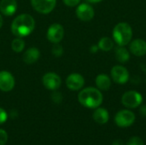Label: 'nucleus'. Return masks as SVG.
<instances>
[{
	"label": "nucleus",
	"instance_id": "c85d7f7f",
	"mask_svg": "<svg viewBox=\"0 0 146 145\" xmlns=\"http://www.w3.org/2000/svg\"><path fill=\"white\" fill-rule=\"evenodd\" d=\"M86 1L88 3H98L102 2L103 0H86Z\"/></svg>",
	"mask_w": 146,
	"mask_h": 145
},
{
	"label": "nucleus",
	"instance_id": "f3484780",
	"mask_svg": "<svg viewBox=\"0 0 146 145\" xmlns=\"http://www.w3.org/2000/svg\"><path fill=\"white\" fill-rule=\"evenodd\" d=\"M93 120L101 125H104L105 123H107L109 121L110 119V115L107 109H104V108H97L96 110L93 113Z\"/></svg>",
	"mask_w": 146,
	"mask_h": 145
},
{
	"label": "nucleus",
	"instance_id": "412c9836",
	"mask_svg": "<svg viewBox=\"0 0 146 145\" xmlns=\"http://www.w3.org/2000/svg\"><path fill=\"white\" fill-rule=\"evenodd\" d=\"M52 55L56 57H60L62 56L63 54V48L62 45H60L58 43L57 44H55V45L52 47Z\"/></svg>",
	"mask_w": 146,
	"mask_h": 145
},
{
	"label": "nucleus",
	"instance_id": "7ed1b4c3",
	"mask_svg": "<svg viewBox=\"0 0 146 145\" xmlns=\"http://www.w3.org/2000/svg\"><path fill=\"white\" fill-rule=\"evenodd\" d=\"M113 39L120 46L128 44L133 38V29L127 22L118 23L113 29Z\"/></svg>",
	"mask_w": 146,
	"mask_h": 145
},
{
	"label": "nucleus",
	"instance_id": "ddd939ff",
	"mask_svg": "<svg viewBox=\"0 0 146 145\" xmlns=\"http://www.w3.org/2000/svg\"><path fill=\"white\" fill-rule=\"evenodd\" d=\"M129 50L136 56H144L146 55V42L144 39L137 38L133 40L129 45Z\"/></svg>",
	"mask_w": 146,
	"mask_h": 145
},
{
	"label": "nucleus",
	"instance_id": "6e6552de",
	"mask_svg": "<svg viewBox=\"0 0 146 145\" xmlns=\"http://www.w3.org/2000/svg\"><path fill=\"white\" fill-rule=\"evenodd\" d=\"M33 8L41 14H49L56 7V0H31Z\"/></svg>",
	"mask_w": 146,
	"mask_h": 145
},
{
	"label": "nucleus",
	"instance_id": "4468645a",
	"mask_svg": "<svg viewBox=\"0 0 146 145\" xmlns=\"http://www.w3.org/2000/svg\"><path fill=\"white\" fill-rule=\"evenodd\" d=\"M17 9L16 0H1L0 1V11L6 16L13 15Z\"/></svg>",
	"mask_w": 146,
	"mask_h": 145
},
{
	"label": "nucleus",
	"instance_id": "393cba45",
	"mask_svg": "<svg viewBox=\"0 0 146 145\" xmlns=\"http://www.w3.org/2000/svg\"><path fill=\"white\" fill-rule=\"evenodd\" d=\"M7 118H8V115L6 111L3 109L0 108V125L3 124L7 121Z\"/></svg>",
	"mask_w": 146,
	"mask_h": 145
},
{
	"label": "nucleus",
	"instance_id": "bb28decb",
	"mask_svg": "<svg viewBox=\"0 0 146 145\" xmlns=\"http://www.w3.org/2000/svg\"><path fill=\"white\" fill-rule=\"evenodd\" d=\"M139 112H140V114H141L143 116H146V105H143V106L140 108Z\"/></svg>",
	"mask_w": 146,
	"mask_h": 145
},
{
	"label": "nucleus",
	"instance_id": "5701e85b",
	"mask_svg": "<svg viewBox=\"0 0 146 145\" xmlns=\"http://www.w3.org/2000/svg\"><path fill=\"white\" fill-rule=\"evenodd\" d=\"M8 141V134L4 130L0 129V145H5Z\"/></svg>",
	"mask_w": 146,
	"mask_h": 145
},
{
	"label": "nucleus",
	"instance_id": "f03ea898",
	"mask_svg": "<svg viewBox=\"0 0 146 145\" xmlns=\"http://www.w3.org/2000/svg\"><path fill=\"white\" fill-rule=\"evenodd\" d=\"M78 100L80 103L86 108L97 109L102 104L104 97L100 90L98 88L87 87L79 93Z\"/></svg>",
	"mask_w": 146,
	"mask_h": 145
},
{
	"label": "nucleus",
	"instance_id": "b1692460",
	"mask_svg": "<svg viewBox=\"0 0 146 145\" xmlns=\"http://www.w3.org/2000/svg\"><path fill=\"white\" fill-rule=\"evenodd\" d=\"M51 98H52L53 102L56 103H60L62 101V94L60 92H57V91L53 92V94L51 95Z\"/></svg>",
	"mask_w": 146,
	"mask_h": 145
},
{
	"label": "nucleus",
	"instance_id": "7c9ffc66",
	"mask_svg": "<svg viewBox=\"0 0 146 145\" xmlns=\"http://www.w3.org/2000/svg\"><path fill=\"white\" fill-rule=\"evenodd\" d=\"M2 26H3V17H2V15H0V28L2 27Z\"/></svg>",
	"mask_w": 146,
	"mask_h": 145
},
{
	"label": "nucleus",
	"instance_id": "423d86ee",
	"mask_svg": "<svg viewBox=\"0 0 146 145\" xmlns=\"http://www.w3.org/2000/svg\"><path fill=\"white\" fill-rule=\"evenodd\" d=\"M110 76L113 81L116 84L124 85L129 79V72L125 67L116 65L112 68L110 71Z\"/></svg>",
	"mask_w": 146,
	"mask_h": 145
},
{
	"label": "nucleus",
	"instance_id": "9b49d317",
	"mask_svg": "<svg viewBox=\"0 0 146 145\" xmlns=\"http://www.w3.org/2000/svg\"><path fill=\"white\" fill-rule=\"evenodd\" d=\"M85 84L84 77L80 73H71L68 76L66 79L67 87L71 91H79L80 90Z\"/></svg>",
	"mask_w": 146,
	"mask_h": 145
},
{
	"label": "nucleus",
	"instance_id": "a211bd4d",
	"mask_svg": "<svg viewBox=\"0 0 146 145\" xmlns=\"http://www.w3.org/2000/svg\"><path fill=\"white\" fill-rule=\"evenodd\" d=\"M115 55L116 60L121 63H127L130 59V53L124 46L118 45L115 50Z\"/></svg>",
	"mask_w": 146,
	"mask_h": 145
},
{
	"label": "nucleus",
	"instance_id": "cd10ccee",
	"mask_svg": "<svg viewBox=\"0 0 146 145\" xmlns=\"http://www.w3.org/2000/svg\"><path fill=\"white\" fill-rule=\"evenodd\" d=\"M112 145H124L123 144V142L121 140V139H117V140H115L113 142Z\"/></svg>",
	"mask_w": 146,
	"mask_h": 145
},
{
	"label": "nucleus",
	"instance_id": "0eeeda50",
	"mask_svg": "<svg viewBox=\"0 0 146 145\" xmlns=\"http://www.w3.org/2000/svg\"><path fill=\"white\" fill-rule=\"evenodd\" d=\"M64 36V29L63 26L58 23H54L50 26L47 30L46 37L48 40L53 44L59 43Z\"/></svg>",
	"mask_w": 146,
	"mask_h": 145
},
{
	"label": "nucleus",
	"instance_id": "20e7f679",
	"mask_svg": "<svg viewBox=\"0 0 146 145\" xmlns=\"http://www.w3.org/2000/svg\"><path fill=\"white\" fill-rule=\"evenodd\" d=\"M142 102V95L136 91H128L125 92L121 97L122 104L128 109H136L141 105Z\"/></svg>",
	"mask_w": 146,
	"mask_h": 145
},
{
	"label": "nucleus",
	"instance_id": "a878e982",
	"mask_svg": "<svg viewBox=\"0 0 146 145\" xmlns=\"http://www.w3.org/2000/svg\"><path fill=\"white\" fill-rule=\"evenodd\" d=\"M63 2L67 6L74 7V6H76V5H78L80 3V0H63Z\"/></svg>",
	"mask_w": 146,
	"mask_h": 145
},
{
	"label": "nucleus",
	"instance_id": "c756f323",
	"mask_svg": "<svg viewBox=\"0 0 146 145\" xmlns=\"http://www.w3.org/2000/svg\"><path fill=\"white\" fill-rule=\"evenodd\" d=\"M98 50V46H92V47L91 48V51H92V52H97Z\"/></svg>",
	"mask_w": 146,
	"mask_h": 145
},
{
	"label": "nucleus",
	"instance_id": "aec40b11",
	"mask_svg": "<svg viewBox=\"0 0 146 145\" xmlns=\"http://www.w3.org/2000/svg\"><path fill=\"white\" fill-rule=\"evenodd\" d=\"M11 48H12V50L15 52H17V53L22 51L24 50V48H25V42H24V40L21 38H18L17 37L16 38H15L12 41Z\"/></svg>",
	"mask_w": 146,
	"mask_h": 145
},
{
	"label": "nucleus",
	"instance_id": "1a4fd4ad",
	"mask_svg": "<svg viewBox=\"0 0 146 145\" xmlns=\"http://www.w3.org/2000/svg\"><path fill=\"white\" fill-rule=\"evenodd\" d=\"M43 85L44 87L50 91H56L59 89L62 85V79L60 76L55 73H47L43 76Z\"/></svg>",
	"mask_w": 146,
	"mask_h": 145
},
{
	"label": "nucleus",
	"instance_id": "f8f14e48",
	"mask_svg": "<svg viewBox=\"0 0 146 145\" xmlns=\"http://www.w3.org/2000/svg\"><path fill=\"white\" fill-rule=\"evenodd\" d=\"M15 87V78L7 71L0 72V90L4 92H8L13 90Z\"/></svg>",
	"mask_w": 146,
	"mask_h": 145
},
{
	"label": "nucleus",
	"instance_id": "f257e3e1",
	"mask_svg": "<svg viewBox=\"0 0 146 145\" xmlns=\"http://www.w3.org/2000/svg\"><path fill=\"white\" fill-rule=\"evenodd\" d=\"M34 28L35 21L33 17L28 14H21L16 16L11 24V32L18 38L30 35Z\"/></svg>",
	"mask_w": 146,
	"mask_h": 145
},
{
	"label": "nucleus",
	"instance_id": "6ab92c4d",
	"mask_svg": "<svg viewBox=\"0 0 146 145\" xmlns=\"http://www.w3.org/2000/svg\"><path fill=\"white\" fill-rule=\"evenodd\" d=\"M98 46V49L103 51H110L114 48V40H112L110 38L104 37L99 40Z\"/></svg>",
	"mask_w": 146,
	"mask_h": 145
},
{
	"label": "nucleus",
	"instance_id": "dca6fc26",
	"mask_svg": "<svg viewBox=\"0 0 146 145\" xmlns=\"http://www.w3.org/2000/svg\"><path fill=\"white\" fill-rule=\"evenodd\" d=\"M96 85L100 91H108L111 86V79L105 73L98 74L96 78Z\"/></svg>",
	"mask_w": 146,
	"mask_h": 145
},
{
	"label": "nucleus",
	"instance_id": "4be33fe9",
	"mask_svg": "<svg viewBox=\"0 0 146 145\" xmlns=\"http://www.w3.org/2000/svg\"><path fill=\"white\" fill-rule=\"evenodd\" d=\"M127 145H144V142L139 137H132L128 140Z\"/></svg>",
	"mask_w": 146,
	"mask_h": 145
},
{
	"label": "nucleus",
	"instance_id": "9d476101",
	"mask_svg": "<svg viewBox=\"0 0 146 145\" xmlns=\"http://www.w3.org/2000/svg\"><path fill=\"white\" fill-rule=\"evenodd\" d=\"M93 8L88 3H81L76 9V15L82 21H90L94 17Z\"/></svg>",
	"mask_w": 146,
	"mask_h": 145
},
{
	"label": "nucleus",
	"instance_id": "2eb2a0df",
	"mask_svg": "<svg viewBox=\"0 0 146 145\" xmlns=\"http://www.w3.org/2000/svg\"><path fill=\"white\" fill-rule=\"evenodd\" d=\"M40 56V51L36 47H31L27 50L23 55V61L27 64L35 63Z\"/></svg>",
	"mask_w": 146,
	"mask_h": 145
},
{
	"label": "nucleus",
	"instance_id": "39448f33",
	"mask_svg": "<svg viewBox=\"0 0 146 145\" xmlns=\"http://www.w3.org/2000/svg\"><path fill=\"white\" fill-rule=\"evenodd\" d=\"M115 121L116 125L120 127H128L134 123L135 115L131 110L122 109L115 115Z\"/></svg>",
	"mask_w": 146,
	"mask_h": 145
}]
</instances>
